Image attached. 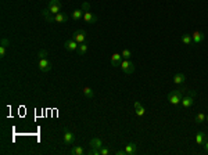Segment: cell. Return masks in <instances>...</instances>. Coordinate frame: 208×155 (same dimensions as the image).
Wrapping results in <instances>:
<instances>
[{
    "mask_svg": "<svg viewBox=\"0 0 208 155\" xmlns=\"http://www.w3.org/2000/svg\"><path fill=\"white\" fill-rule=\"evenodd\" d=\"M183 98V90H172L168 94V101L172 105H178Z\"/></svg>",
    "mask_w": 208,
    "mask_h": 155,
    "instance_id": "cell-1",
    "label": "cell"
},
{
    "mask_svg": "<svg viewBox=\"0 0 208 155\" xmlns=\"http://www.w3.org/2000/svg\"><path fill=\"white\" fill-rule=\"evenodd\" d=\"M121 69L124 71V73L131 75V73L135 72V64L132 62L131 60H124L122 62H121Z\"/></svg>",
    "mask_w": 208,
    "mask_h": 155,
    "instance_id": "cell-2",
    "label": "cell"
},
{
    "mask_svg": "<svg viewBox=\"0 0 208 155\" xmlns=\"http://www.w3.org/2000/svg\"><path fill=\"white\" fill-rule=\"evenodd\" d=\"M71 39H74V40L78 42V43H85L86 32L83 29H78V31H75V32L72 33V37H71Z\"/></svg>",
    "mask_w": 208,
    "mask_h": 155,
    "instance_id": "cell-3",
    "label": "cell"
},
{
    "mask_svg": "<svg viewBox=\"0 0 208 155\" xmlns=\"http://www.w3.org/2000/svg\"><path fill=\"white\" fill-rule=\"evenodd\" d=\"M39 69L42 72H49L51 69V62L47 58H40L39 60Z\"/></svg>",
    "mask_w": 208,
    "mask_h": 155,
    "instance_id": "cell-4",
    "label": "cell"
},
{
    "mask_svg": "<svg viewBox=\"0 0 208 155\" xmlns=\"http://www.w3.org/2000/svg\"><path fill=\"white\" fill-rule=\"evenodd\" d=\"M63 132H64V141L67 143V144H72V143H75V137H74L72 132H71L69 129L64 128Z\"/></svg>",
    "mask_w": 208,
    "mask_h": 155,
    "instance_id": "cell-5",
    "label": "cell"
},
{
    "mask_svg": "<svg viewBox=\"0 0 208 155\" xmlns=\"http://www.w3.org/2000/svg\"><path fill=\"white\" fill-rule=\"evenodd\" d=\"M64 47H65L67 50H69V51H78L79 44H78V42H75L74 39H69V40L64 42Z\"/></svg>",
    "mask_w": 208,
    "mask_h": 155,
    "instance_id": "cell-6",
    "label": "cell"
},
{
    "mask_svg": "<svg viewBox=\"0 0 208 155\" xmlns=\"http://www.w3.org/2000/svg\"><path fill=\"white\" fill-rule=\"evenodd\" d=\"M191 39H193V43H194V44H200V43H203V42L205 40V35H204L203 32L196 31V32H193V35H191Z\"/></svg>",
    "mask_w": 208,
    "mask_h": 155,
    "instance_id": "cell-7",
    "label": "cell"
},
{
    "mask_svg": "<svg viewBox=\"0 0 208 155\" xmlns=\"http://www.w3.org/2000/svg\"><path fill=\"white\" fill-rule=\"evenodd\" d=\"M193 103H194V97L190 96V94H186V96H183V98H182L181 104L185 107V108H189V107H191L193 105Z\"/></svg>",
    "mask_w": 208,
    "mask_h": 155,
    "instance_id": "cell-8",
    "label": "cell"
},
{
    "mask_svg": "<svg viewBox=\"0 0 208 155\" xmlns=\"http://www.w3.org/2000/svg\"><path fill=\"white\" fill-rule=\"evenodd\" d=\"M121 62H122V55L118 54V53H114L113 55H111V64H113V67H121Z\"/></svg>",
    "mask_w": 208,
    "mask_h": 155,
    "instance_id": "cell-9",
    "label": "cell"
},
{
    "mask_svg": "<svg viewBox=\"0 0 208 155\" xmlns=\"http://www.w3.org/2000/svg\"><path fill=\"white\" fill-rule=\"evenodd\" d=\"M83 21L87 24H95V22H97V17L93 15L90 11H87V13L83 14Z\"/></svg>",
    "mask_w": 208,
    "mask_h": 155,
    "instance_id": "cell-10",
    "label": "cell"
},
{
    "mask_svg": "<svg viewBox=\"0 0 208 155\" xmlns=\"http://www.w3.org/2000/svg\"><path fill=\"white\" fill-rule=\"evenodd\" d=\"M67 21H68V15L64 13V11H61V13L54 15V22L61 24V22H67Z\"/></svg>",
    "mask_w": 208,
    "mask_h": 155,
    "instance_id": "cell-11",
    "label": "cell"
},
{
    "mask_svg": "<svg viewBox=\"0 0 208 155\" xmlns=\"http://www.w3.org/2000/svg\"><path fill=\"white\" fill-rule=\"evenodd\" d=\"M125 152L128 155H133L137 152V144L136 143H129L126 147H125Z\"/></svg>",
    "mask_w": 208,
    "mask_h": 155,
    "instance_id": "cell-12",
    "label": "cell"
},
{
    "mask_svg": "<svg viewBox=\"0 0 208 155\" xmlns=\"http://www.w3.org/2000/svg\"><path fill=\"white\" fill-rule=\"evenodd\" d=\"M103 147V140L100 137H93L90 140V148H101Z\"/></svg>",
    "mask_w": 208,
    "mask_h": 155,
    "instance_id": "cell-13",
    "label": "cell"
},
{
    "mask_svg": "<svg viewBox=\"0 0 208 155\" xmlns=\"http://www.w3.org/2000/svg\"><path fill=\"white\" fill-rule=\"evenodd\" d=\"M207 138H208V136L204 132H199L197 134H196V143H197V144H200V146H203Z\"/></svg>",
    "mask_w": 208,
    "mask_h": 155,
    "instance_id": "cell-14",
    "label": "cell"
},
{
    "mask_svg": "<svg viewBox=\"0 0 208 155\" xmlns=\"http://www.w3.org/2000/svg\"><path fill=\"white\" fill-rule=\"evenodd\" d=\"M185 80H186L185 73H176V75L173 76V83H175V85H182V83H185Z\"/></svg>",
    "mask_w": 208,
    "mask_h": 155,
    "instance_id": "cell-15",
    "label": "cell"
},
{
    "mask_svg": "<svg viewBox=\"0 0 208 155\" xmlns=\"http://www.w3.org/2000/svg\"><path fill=\"white\" fill-rule=\"evenodd\" d=\"M42 15H43V17L46 18V21H47V22H53V21H54V14L50 13L49 9L43 10V11H42Z\"/></svg>",
    "mask_w": 208,
    "mask_h": 155,
    "instance_id": "cell-16",
    "label": "cell"
},
{
    "mask_svg": "<svg viewBox=\"0 0 208 155\" xmlns=\"http://www.w3.org/2000/svg\"><path fill=\"white\" fill-rule=\"evenodd\" d=\"M47 9L50 10V13L51 14H58V13H61V9H63V4H56V6H49Z\"/></svg>",
    "mask_w": 208,
    "mask_h": 155,
    "instance_id": "cell-17",
    "label": "cell"
},
{
    "mask_svg": "<svg viewBox=\"0 0 208 155\" xmlns=\"http://www.w3.org/2000/svg\"><path fill=\"white\" fill-rule=\"evenodd\" d=\"M83 13H85V11H83L82 9L75 10V11L72 13V18L75 19V21H79L81 18H83Z\"/></svg>",
    "mask_w": 208,
    "mask_h": 155,
    "instance_id": "cell-18",
    "label": "cell"
},
{
    "mask_svg": "<svg viewBox=\"0 0 208 155\" xmlns=\"http://www.w3.org/2000/svg\"><path fill=\"white\" fill-rule=\"evenodd\" d=\"M69 152L72 155H85V150H83L82 147H72Z\"/></svg>",
    "mask_w": 208,
    "mask_h": 155,
    "instance_id": "cell-19",
    "label": "cell"
},
{
    "mask_svg": "<svg viewBox=\"0 0 208 155\" xmlns=\"http://www.w3.org/2000/svg\"><path fill=\"white\" fill-rule=\"evenodd\" d=\"M87 49H89V47H87V44H86V43H79V47H78V53H79L81 55H83L86 51H87Z\"/></svg>",
    "mask_w": 208,
    "mask_h": 155,
    "instance_id": "cell-20",
    "label": "cell"
},
{
    "mask_svg": "<svg viewBox=\"0 0 208 155\" xmlns=\"http://www.w3.org/2000/svg\"><path fill=\"white\" fill-rule=\"evenodd\" d=\"M83 94H85L87 98H93V97H95V93H93V90H92L90 87H83Z\"/></svg>",
    "mask_w": 208,
    "mask_h": 155,
    "instance_id": "cell-21",
    "label": "cell"
},
{
    "mask_svg": "<svg viewBox=\"0 0 208 155\" xmlns=\"http://www.w3.org/2000/svg\"><path fill=\"white\" fill-rule=\"evenodd\" d=\"M181 39L185 44H193V39H191V36H189V35H182Z\"/></svg>",
    "mask_w": 208,
    "mask_h": 155,
    "instance_id": "cell-22",
    "label": "cell"
},
{
    "mask_svg": "<svg viewBox=\"0 0 208 155\" xmlns=\"http://www.w3.org/2000/svg\"><path fill=\"white\" fill-rule=\"evenodd\" d=\"M121 55H122V58L125 60H129L132 57V51L129 50V49H125V50H122V53H121Z\"/></svg>",
    "mask_w": 208,
    "mask_h": 155,
    "instance_id": "cell-23",
    "label": "cell"
},
{
    "mask_svg": "<svg viewBox=\"0 0 208 155\" xmlns=\"http://www.w3.org/2000/svg\"><path fill=\"white\" fill-rule=\"evenodd\" d=\"M205 121V115L203 114V112H200V114H197V116H196V123H199V125H201V123Z\"/></svg>",
    "mask_w": 208,
    "mask_h": 155,
    "instance_id": "cell-24",
    "label": "cell"
},
{
    "mask_svg": "<svg viewBox=\"0 0 208 155\" xmlns=\"http://www.w3.org/2000/svg\"><path fill=\"white\" fill-rule=\"evenodd\" d=\"M144 114H146V110H144V107H143V105H140V107H137V108H136V115H137V116H143Z\"/></svg>",
    "mask_w": 208,
    "mask_h": 155,
    "instance_id": "cell-25",
    "label": "cell"
},
{
    "mask_svg": "<svg viewBox=\"0 0 208 155\" xmlns=\"http://www.w3.org/2000/svg\"><path fill=\"white\" fill-rule=\"evenodd\" d=\"M38 57H39V60H40V58H46V57H47V51H46L45 49H40V50L38 51Z\"/></svg>",
    "mask_w": 208,
    "mask_h": 155,
    "instance_id": "cell-26",
    "label": "cell"
},
{
    "mask_svg": "<svg viewBox=\"0 0 208 155\" xmlns=\"http://www.w3.org/2000/svg\"><path fill=\"white\" fill-rule=\"evenodd\" d=\"M82 10H83L85 13H87V11L90 10V3H87V1H83V3H82Z\"/></svg>",
    "mask_w": 208,
    "mask_h": 155,
    "instance_id": "cell-27",
    "label": "cell"
},
{
    "mask_svg": "<svg viewBox=\"0 0 208 155\" xmlns=\"http://www.w3.org/2000/svg\"><path fill=\"white\" fill-rule=\"evenodd\" d=\"M107 154H110V150L108 148H107V147H101V148H100V155H107Z\"/></svg>",
    "mask_w": 208,
    "mask_h": 155,
    "instance_id": "cell-28",
    "label": "cell"
},
{
    "mask_svg": "<svg viewBox=\"0 0 208 155\" xmlns=\"http://www.w3.org/2000/svg\"><path fill=\"white\" fill-rule=\"evenodd\" d=\"M89 155H100V150L99 148H90V151L87 152Z\"/></svg>",
    "mask_w": 208,
    "mask_h": 155,
    "instance_id": "cell-29",
    "label": "cell"
},
{
    "mask_svg": "<svg viewBox=\"0 0 208 155\" xmlns=\"http://www.w3.org/2000/svg\"><path fill=\"white\" fill-rule=\"evenodd\" d=\"M0 43H1V46H4V47H9V46H10V40L7 39V37H3Z\"/></svg>",
    "mask_w": 208,
    "mask_h": 155,
    "instance_id": "cell-30",
    "label": "cell"
},
{
    "mask_svg": "<svg viewBox=\"0 0 208 155\" xmlns=\"http://www.w3.org/2000/svg\"><path fill=\"white\" fill-rule=\"evenodd\" d=\"M6 50H7V47H4V46H0V57H1V58H4Z\"/></svg>",
    "mask_w": 208,
    "mask_h": 155,
    "instance_id": "cell-31",
    "label": "cell"
},
{
    "mask_svg": "<svg viewBox=\"0 0 208 155\" xmlns=\"http://www.w3.org/2000/svg\"><path fill=\"white\" fill-rule=\"evenodd\" d=\"M56 4H61V1H60V0H50L47 7H49V6H56Z\"/></svg>",
    "mask_w": 208,
    "mask_h": 155,
    "instance_id": "cell-32",
    "label": "cell"
},
{
    "mask_svg": "<svg viewBox=\"0 0 208 155\" xmlns=\"http://www.w3.org/2000/svg\"><path fill=\"white\" fill-rule=\"evenodd\" d=\"M124 154H126V152H125V150H118L117 152H115V155H124Z\"/></svg>",
    "mask_w": 208,
    "mask_h": 155,
    "instance_id": "cell-33",
    "label": "cell"
},
{
    "mask_svg": "<svg viewBox=\"0 0 208 155\" xmlns=\"http://www.w3.org/2000/svg\"><path fill=\"white\" fill-rule=\"evenodd\" d=\"M203 146H204V150H205V151H207V152H208V138H207V140H205V143H204Z\"/></svg>",
    "mask_w": 208,
    "mask_h": 155,
    "instance_id": "cell-34",
    "label": "cell"
},
{
    "mask_svg": "<svg viewBox=\"0 0 208 155\" xmlns=\"http://www.w3.org/2000/svg\"><path fill=\"white\" fill-rule=\"evenodd\" d=\"M140 103H139V101H136V103H135V110H136V108H137V107H140Z\"/></svg>",
    "mask_w": 208,
    "mask_h": 155,
    "instance_id": "cell-35",
    "label": "cell"
},
{
    "mask_svg": "<svg viewBox=\"0 0 208 155\" xmlns=\"http://www.w3.org/2000/svg\"><path fill=\"white\" fill-rule=\"evenodd\" d=\"M205 121H208V115H205Z\"/></svg>",
    "mask_w": 208,
    "mask_h": 155,
    "instance_id": "cell-36",
    "label": "cell"
},
{
    "mask_svg": "<svg viewBox=\"0 0 208 155\" xmlns=\"http://www.w3.org/2000/svg\"><path fill=\"white\" fill-rule=\"evenodd\" d=\"M207 136H208V134H207Z\"/></svg>",
    "mask_w": 208,
    "mask_h": 155,
    "instance_id": "cell-37",
    "label": "cell"
}]
</instances>
